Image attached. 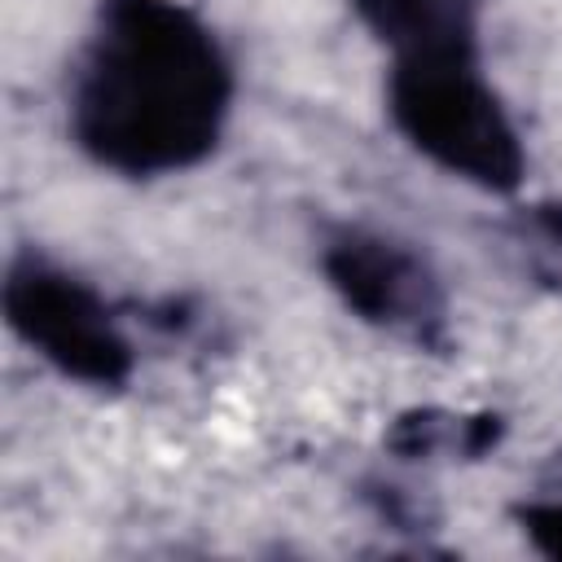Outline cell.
<instances>
[{"label": "cell", "instance_id": "cell-1", "mask_svg": "<svg viewBox=\"0 0 562 562\" xmlns=\"http://www.w3.org/2000/svg\"><path fill=\"white\" fill-rule=\"evenodd\" d=\"M233 70L180 0H105L70 83L75 145L119 176L198 167L228 119Z\"/></svg>", "mask_w": 562, "mask_h": 562}, {"label": "cell", "instance_id": "cell-2", "mask_svg": "<svg viewBox=\"0 0 562 562\" xmlns=\"http://www.w3.org/2000/svg\"><path fill=\"white\" fill-rule=\"evenodd\" d=\"M386 110L404 140L443 171L487 193L522 184V140L501 97L483 83L479 57H395Z\"/></svg>", "mask_w": 562, "mask_h": 562}, {"label": "cell", "instance_id": "cell-3", "mask_svg": "<svg viewBox=\"0 0 562 562\" xmlns=\"http://www.w3.org/2000/svg\"><path fill=\"white\" fill-rule=\"evenodd\" d=\"M4 321L31 351L83 386L114 391L136 369V351L105 299L35 255L13 259L4 277Z\"/></svg>", "mask_w": 562, "mask_h": 562}, {"label": "cell", "instance_id": "cell-4", "mask_svg": "<svg viewBox=\"0 0 562 562\" xmlns=\"http://www.w3.org/2000/svg\"><path fill=\"white\" fill-rule=\"evenodd\" d=\"M321 272L364 325L426 351L448 347V294L413 246L373 228H334L321 250Z\"/></svg>", "mask_w": 562, "mask_h": 562}, {"label": "cell", "instance_id": "cell-5", "mask_svg": "<svg viewBox=\"0 0 562 562\" xmlns=\"http://www.w3.org/2000/svg\"><path fill=\"white\" fill-rule=\"evenodd\" d=\"M395 57H479L474 0H351Z\"/></svg>", "mask_w": 562, "mask_h": 562}, {"label": "cell", "instance_id": "cell-6", "mask_svg": "<svg viewBox=\"0 0 562 562\" xmlns=\"http://www.w3.org/2000/svg\"><path fill=\"white\" fill-rule=\"evenodd\" d=\"M505 439L496 413H452V408H408L400 413L382 443L400 461H483Z\"/></svg>", "mask_w": 562, "mask_h": 562}, {"label": "cell", "instance_id": "cell-7", "mask_svg": "<svg viewBox=\"0 0 562 562\" xmlns=\"http://www.w3.org/2000/svg\"><path fill=\"white\" fill-rule=\"evenodd\" d=\"M509 241L522 255L527 272L544 290L562 294V198H544V202L522 206L509 224Z\"/></svg>", "mask_w": 562, "mask_h": 562}, {"label": "cell", "instance_id": "cell-8", "mask_svg": "<svg viewBox=\"0 0 562 562\" xmlns=\"http://www.w3.org/2000/svg\"><path fill=\"white\" fill-rule=\"evenodd\" d=\"M514 518L522 527V536L553 562H562V496H540V501H522L514 505Z\"/></svg>", "mask_w": 562, "mask_h": 562}]
</instances>
